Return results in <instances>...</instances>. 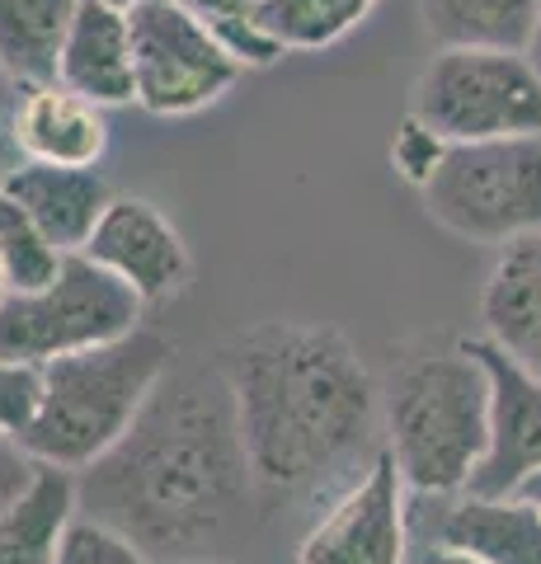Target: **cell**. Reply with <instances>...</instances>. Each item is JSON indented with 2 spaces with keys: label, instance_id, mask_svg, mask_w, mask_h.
Returning a JSON list of instances; mask_svg holds the SVG:
<instances>
[{
  "label": "cell",
  "instance_id": "d4e9b609",
  "mask_svg": "<svg viewBox=\"0 0 541 564\" xmlns=\"http://www.w3.org/2000/svg\"><path fill=\"white\" fill-rule=\"evenodd\" d=\"M447 155V141L429 128V122H419L414 113L400 118V128L391 137V165L396 174L405 180L410 188H424L429 184V174L439 170V161Z\"/></svg>",
  "mask_w": 541,
  "mask_h": 564
},
{
  "label": "cell",
  "instance_id": "2e32d148",
  "mask_svg": "<svg viewBox=\"0 0 541 564\" xmlns=\"http://www.w3.org/2000/svg\"><path fill=\"white\" fill-rule=\"evenodd\" d=\"M57 80L66 90L104 104H132L137 99V76H132V24L128 10L109 6V0H80L76 20L66 29L62 57H57Z\"/></svg>",
  "mask_w": 541,
  "mask_h": 564
},
{
  "label": "cell",
  "instance_id": "5b68a950",
  "mask_svg": "<svg viewBox=\"0 0 541 564\" xmlns=\"http://www.w3.org/2000/svg\"><path fill=\"white\" fill-rule=\"evenodd\" d=\"M424 212L447 236L470 245H509L541 236V132L457 141L419 188Z\"/></svg>",
  "mask_w": 541,
  "mask_h": 564
},
{
  "label": "cell",
  "instance_id": "ba28073f",
  "mask_svg": "<svg viewBox=\"0 0 541 564\" xmlns=\"http://www.w3.org/2000/svg\"><path fill=\"white\" fill-rule=\"evenodd\" d=\"M128 24L137 76L132 104L151 118H194L213 109L246 70L217 29L184 0H142L128 10Z\"/></svg>",
  "mask_w": 541,
  "mask_h": 564
},
{
  "label": "cell",
  "instance_id": "7a4b0ae2",
  "mask_svg": "<svg viewBox=\"0 0 541 564\" xmlns=\"http://www.w3.org/2000/svg\"><path fill=\"white\" fill-rule=\"evenodd\" d=\"M217 367L259 489L306 494L381 452V391L339 329L264 321L226 344Z\"/></svg>",
  "mask_w": 541,
  "mask_h": 564
},
{
  "label": "cell",
  "instance_id": "484cf974",
  "mask_svg": "<svg viewBox=\"0 0 541 564\" xmlns=\"http://www.w3.org/2000/svg\"><path fill=\"white\" fill-rule=\"evenodd\" d=\"M39 470H43V462L20 443V437L0 433V513H6V508L39 480Z\"/></svg>",
  "mask_w": 541,
  "mask_h": 564
},
{
  "label": "cell",
  "instance_id": "4fadbf2b",
  "mask_svg": "<svg viewBox=\"0 0 541 564\" xmlns=\"http://www.w3.org/2000/svg\"><path fill=\"white\" fill-rule=\"evenodd\" d=\"M480 321L485 339L541 381V236L499 245L495 269L480 288Z\"/></svg>",
  "mask_w": 541,
  "mask_h": 564
},
{
  "label": "cell",
  "instance_id": "f546056e",
  "mask_svg": "<svg viewBox=\"0 0 541 564\" xmlns=\"http://www.w3.org/2000/svg\"><path fill=\"white\" fill-rule=\"evenodd\" d=\"M528 62L537 66V76H541V14H537V29H532V39H528Z\"/></svg>",
  "mask_w": 541,
  "mask_h": 564
},
{
  "label": "cell",
  "instance_id": "4316f807",
  "mask_svg": "<svg viewBox=\"0 0 541 564\" xmlns=\"http://www.w3.org/2000/svg\"><path fill=\"white\" fill-rule=\"evenodd\" d=\"M24 165V151L14 141V80L0 76V184Z\"/></svg>",
  "mask_w": 541,
  "mask_h": 564
},
{
  "label": "cell",
  "instance_id": "e0dca14e",
  "mask_svg": "<svg viewBox=\"0 0 541 564\" xmlns=\"http://www.w3.org/2000/svg\"><path fill=\"white\" fill-rule=\"evenodd\" d=\"M76 518V470L43 466L39 480L0 513V564H52Z\"/></svg>",
  "mask_w": 541,
  "mask_h": 564
},
{
  "label": "cell",
  "instance_id": "7c38bea8",
  "mask_svg": "<svg viewBox=\"0 0 541 564\" xmlns=\"http://www.w3.org/2000/svg\"><path fill=\"white\" fill-rule=\"evenodd\" d=\"M14 141L24 161L99 165L109 151V113L104 104L66 90L62 80L14 85Z\"/></svg>",
  "mask_w": 541,
  "mask_h": 564
},
{
  "label": "cell",
  "instance_id": "5bb4252c",
  "mask_svg": "<svg viewBox=\"0 0 541 564\" xmlns=\"http://www.w3.org/2000/svg\"><path fill=\"white\" fill-rule=\"evenodd\" d=\"M433 518L439 545L466 551L485 564H541V513L518 494H447Z\"/></svg>",
  "mask_w": 541,
  "mask_h": 564
},
{
  "label": "cell",
  "instance_id": "ac0fdd59",
  "mask_svg": "<svg viewBox=\"0 0 541 564\" xmlns=\"http://www.w3.org/2000/svg\"><path fill=\"white\" fill-rule=\"evenodd\" d=\"M80 0H0V76L14 85L57 80V57Z\"/></svg>",
  "mask_w": 541,
  "mask_h": 564
},
{
  "label": "cell",
  "instance_id": "9a60e30c",
  "mask_svg": "<svg viewBox=\"0 0 541 564\" xmlns=\"http://www.w3.org/2000/svg\"><path fill=\"white\" fill-rule=\"evenodd\" d=\"M14 203H20L33 226L57 245L62 254L85 250V240L95 236V226L104 217V207L113 203L109 180L99 174V165H43L24 161L6 184Z\"/></svg>",
  "mask_w": 541,
  "mask_h": 564
},
{
  "label": "cell",
  "instance_id": "83f0119b",
  "mask_svg": "<svg viewBox=\"0 0 541 564\" xmlns=\"http://www.w3.org/2000/svg\"><path fill=\"white\" fill-rule=\"evenodd\" d=\"M414 564H485L476 555H466V551H452V545H439V541H429L424 551H419Z\"/></svg>",
  "mask_w": 541,
  "mask_h": 564
},
{
  "label": "cell",
  "instance_id": "8fae6325",
  "mask_svg": "<svg viewBox=\"0 0 541 564\" xmlns=\"http://www.w3.org/2000/svg\"><path fill=\"white\" fill-rule=\"evenodd\" d=\"M490 372V452L470 475V494H513L541 470V381L513 367L490 339H470Z\"/></svg>",
  "mask_w": 541,
  "mask_h": 564
},
{
  "label": "cell",
  "instance_id": "4dcf8cb0",
  "mask_svg": "<svg viewBox=\"0 0 541 564\" xmlns=\"http://www.w3.org/2000/svg\"><path fill=\"white\" fill-rule=\"evenodd\" d=\"M10 296V282H6V259H0V302Z\"/></svg>",
  "mask_w": 541,
  "mask_h": 564
},
{
  "label": "cell",
  "instance_id": "ffe728a7",
  "mask_svg": "<svg viewBox=\"0 0 541 564\" xmlns=\"http://www.w3.org/2000/svg\"><path fill=\"white\" fill-rule=\"evenodd\" d=\"M377 6L381 0H259L255 20L283 52H321L368 24Z\"/></svg>",
  "mask_w": 541,
  "mask_h": 564
},
{
  "label": "cell",
  "instance_id": "9c48e42d",
  "mask_svg": "<svg viewBox=\"0 0 541 564\" xmlns=\"http://www.w3.org/2000/svg\"><path fill=\"white\" fill-rule=\"evenodd\" d=\"M410 489L381 447L296 545V564H405Z\"/></svg>",
  "mask_w": 541,
  "mask_h": 564
},
{
  "label": "cell",
  "instance_id": "1f68e13d",
  "mask_svg": "<svg viewBox=\"0 0 541 564\" xmlns=\"http://www.w3.org/2000/svg\"><path fill=\"white\" fill-rule=\"evenodd\" d=\"M109 6H118V10H132V6H142V0H109Z\"/></svg>",
  "mask_w": 541,
  "mask_h": 564
},
{
  "label": "cell",
  "instance_id": "d6986e66",
  "mask_svg": "<svg viewBox=\"0 0 541 564\" xmlns=\"http://www.w3.org/2000/svg\"><path fill=\"white\" fill-rule=\"evenodd\" d=\"M541 0H419V24L433 47L528 52Z\"/></svg>",
  "mask_w": 541,
  "mask_h": 564
},
{
  "label": "cell",
  "instance_id": "8992f818",
  "mask_svg": "<svg viewBox=\"0 0 541 564\" xmlns=\"http://www.w3.org/2000/svg\"><path fill=\"white\" fill-rule=\"evenodd\" d=\"M410 113L447 147L541 132V76L528 52L509 47H433L414 76Z\"/></svg>",
  "mask_w": 541,
  "mask_h": 564
},
{
  "label": "cell",
  "instance_id": "3957f363",
  "mask_svg": "<svg viewBox=\"0 0 541 564\" xmlns=\"http://www.w3.org/2000/svg\"><path fill=\"white\" fill-rule=\"evenodd\" d=\"M381 433L414 499H447L470 485L490 452V372L476 344L414 352L381 391Z\"/></svg>",
  "mask_w": 541,
  "mask_h": 564
},
{
  "label": "cell",
  "instance_id": "d6a6232c",
  "mask_svg": "<svg viewBox=\"0 0 541 564\" xmlns=\"http://www.w3.org/2000/svg\"><path fill=\"white\" fill-rule=\"evenodd\" d=\"M207 564H226V560H207Z\"/></svg>",
  "mask_w": 541,
  "mask_h": 564
},
{
  "label": "cell",
  "instance_id": "7402d4cb",
  "mask_svg": "<svg viewBox=\"0 0 541 564\" xmlns=\"http://www.w3.org/2000/svg\"><path fill=\"white\" fill-rule=\"evenodd\" d=\"M188 10H198L207 24L217 29V39L231 47V57L255 70V66H273V62H283L288 52L278 47L264 24L255 20V10H259V0H184Z\"/></svg>",
  "mask_w": 541,
  "mask_h": 564
},
{
  "label": "cell",
  "instance_id": "44dd1931",
  "mask_svg": "<svg viewBox=\"0 0 541 564\" xmlns=\"http://www.w3.org/2000/svg\"><path fill=\"white\" fill-rule=\"evenodd\" d=\"M0 259H6V282L10 292H39L47 288L62 269V250L52 245L33 217L0 188Z\"/></svg>",
  "mask_w": 541,
  "mask_h": 564
},
{
  "label": "cell",
  "instance_id": "6da1fadb",
  "mask_svg": "<svg viewBox=\"0 0 541 564\" xmlns=\"http://www.w3.org/2000/svg\"><path fill=\"white\" fill-rule=\"evenodd\" d=\"M259 480L221 367H170L118 443L76 470L80 518L151 564L226 560L250 536Z\"/></svg>",
  "mask_w": 541,
  "mask_h": 564
},
{
  "label": "cell",
  "instance_id": "30bf717a",
  "mask_svg": "<svg viewBox=\"0 0 541 564\" xmlns=\"http://www.w3.org/2000/svg\"><path fill=\"white\" fill-rule=\"evenodd\" d=\"M85 254L99 269H109L118 282H128L147 306L180 296L188 273H194V259H188L180 226L151 198H128V193H113L95 236L85 240Z\"/></svg>",
  "mask_w": 541,
  "mask_h": 564
},
{
  "label": "cell",
  "instance_id": "277c9868",
  "mask_svg": "<svg viewBox=\"0 0 541 564\" xmlns=\"http://www.w3.org/2000/svg\"><path fill=\"white\" fill-rule=\"evenodd\" d=\"M170 367L174 344L147 325L109 344L62 352L43 362V400L20 443L43 466L85 470L132 429Z\"/></svg>",
  "mask_w": 541,
  "mask_h": 564
},
{
  "label": "cell",
  "instance_id": "603a6c76",
  "mask_svg": "<svg viewBox=\"0 0 541 564\" xmlns=\"http://www.w3.org/2000/svg\"><path fill=\"white\" fill-rule=\"evenodd\" d=\"M52 564H151L132 541H123L118 532H109L95 518H76L66 527V541Z\"/></svg>",
  "mask_w": 541,
  "mask_h": 564
},
{
  "label": "cell",
  "instance_id": "f1b7e54d",
  "mask_svg": "<svg viewBox=\"0 0 541 564\" xmlns=\"http://www.w3.org/2000/svg\"><path fill=\"white\" fill-rule=\"evenodd\" d=\"M513 494H518V499H528V503L537 508V513H541V470H532L528 480H522V485H518Z\"/></svg>",
  "mask_w": 541,
  "mask_h": 564
},
{
  "label": "cell",
  "instance_id": "52a82bcc",
  "mask_svg": "<svg viewBox=\"0 0 541 564\" xmlns=\"http://www.w3.org/2000/svg\"><path fill=\"white\" fill-rule=\"evenodd\" d=\"M147 302L128 282L76 250L62 259L57 278L39 292H10L0 302V358L14 362H52L62 352H80L109 344L142 325Z\"/></svg>",
  "mask_w": 541,
  "mask_h": 564
},
{
  "label": "cell",
  "instance_id": "cb8c5ba5",
  "mask_svg": "<svg viewBox=\"0 0 541 564\" xmlns=\"http://www.w3.org/2000/svg\"><path fill=\"white\" fill-rule=\"evenodd\" d=\"M43 400V367L39 362H14L0 358V433L24 437Z\"/></svg>",
  "mask_w": 541,
  "mask_h": 564
}]
</instances>
